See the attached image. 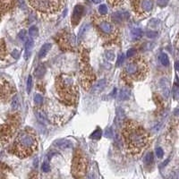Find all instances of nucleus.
I'll use <instances>...</instances> for the list:
<instances>
[{"label":"nucleus","mask_w":179,"mask_h":179,"mask_svg":"<svg viewBox=\"0 0 179 179\" xmlns=\"http://www.w3.org/2000/svg\"><path fill=\"white\" fill-rule=\"evenodd\" d=\"M122 134L126 150L133 156L141 154L150 144V135L135 121H126L123 125Z\"/></svg>","instance_id":"obj_1"},{"label":"nucleus","mask_w":179,"mask_h":179,"mask_svg":"<svg viewBox=\"0 0 179 179\" xmlns=\"http://www.w3.org/2000/svg\"><path fill=\"white\" fill-rule=\"evenodd\" d=\"M38 148V140L35 132L32 128H26L21 131L13 144L12 153L20 159L32 156Z\"/></svg>","instance_id":"obj_2"},{"label":"nucleus","mask_w":179,"mask_h":179,"mask_svg":"<svg viewBox=\"0 0 179 179\" xmlns=\"http://www.w3.org/2000/svg\"><path fill=\"white\" fill-rule=\"evenodd\" d=\"M56 90L61 101L68 106L74 105L78 99V86L75 79L67 74H62L56 80Z\"/></svg>","instance_id":"obj_3"},{"label":"nucleus","mask_w":179,"mask_h":179,"mask_svg":"<svg viewBox=\"0 0 179 179\" xmlns=\"http://www.w3.org/2000/svg\"><path fill=\"white\" fill-rule=\"evenodd\" d=\"M100 37L107 45H115L120 42V32L119 29L115 25L113 21H110L106 15H94L92 16Z\"/></svg>","instance_id":"obj_4"},{"label":"nucleus","mask_w":179,"mask_h":179,"mask_svg":"<svg viewBox=\"0 0 179 179\" xmlns=\"http://www.w3.org/2000/svg\"><path fill=\"white\" fill-rule=\"evenodd\" d=\"M149 73V65L145 58L141 56H135L130 59L126 65L122 77L126 83H132L133 82H138L144 80Z\"/></svg>","instance_id":"obj_5"},{"label":"nucleus","mask_w":179,"mask_h":179,"mask_svg":"<svg viewBox=\"0 0 179 179\" xmlns=\"http://www.w3.org/2000/svg\"><path fill=\"white\" fill-rule=\"evenodd\" d=\"M81 82L82 85L85 90H91L92 86L95 81V75L92 70V67L89 63L88 52L86 49H82L81 52Z\"/></svg>","instance_id":"obj_6"},{"label":"nucleus","mask_w":179,"mask_h":179,"mask_svg":"<svg viewBox=\"0 0 179 179\" xmlns=\"http://www.w3.org/2000/svg\"><path fill=\"white\" fill-rule=\"evenodd\" d=\"M34 10L44 14H53L62 9V0H28Z\"/></svg>","instance_id":"obj_7"},{"label":"nucleus","mask_w":179,"mask_h":179,"mask_svg":"<svg viewBox=\"0 0 179 179\" xmlns=\"http://www.w3.org/2000/svg\"><path fill=\"white\" fill-rule=\"evenodd\" d=\"M21 118L17 113L13 114L8 120L2 126L1 128V143L4 146L6 143L9 142L15 134L17 128L19 127Z\"/></svg>","instance_id":"obj_8"},{"label":"nucleus","mask_w":179,"mask_h":179,"mask_svg":"<svg viewBox=\"0 0 179 179\" xmlns=\"http://www.w3.org/2000/svg\"><path fill=\"white\" fill-rule=\"evenodd\" d=\"M88 167V161L86 157L83 155V153L77 150L73 158L72 162V174L74 177H83L86 174Z\"/></svg>","instance_id":"obj_9"},{"label":"nucleus","mask_w":179,"mask_h":179,"mask_svg":"<svg viewBox=\"0 0 179 179\" xmlns=\"http://www.w3.org/2000/svg\"><path fill=\"white\" fill-rule=\"evenodd\" d=\"M132 8L134 14L140 18H146L153 9V0H131Z\"/></svg>","instance_id":"obj_10"},{"label":"nucleus","mask_w":179,"mask_h":179,"mask_svg":"<svg viewBox=\"0 0 179 179\" xmlns=\"http://www.w3.org/2000/svg\"><path fill=\"white\" fill-rule=\"evenodd\" d=\"M15 92L14 87L7 81L2 80L1 81V100L5 101L6 100H8Z\"/></svg>","instance_id":"obj_11"},{"label":"nucleus","mask_w":179,"mask_h":179,"mask_svg":"<svg viewBox=\"0 0 179 179\" xmlns=\"http://www.w3.org/2000/svg\"><path fill=\"white\" fill-rule=\"evenodd\" d=\"M59 44L60 47L64 50H71L74 44V39L73 37V34L69 33H64L60 38H59Z\"/></svg>","instance_id":"obj_12"},{"label":"nucleus","mask_w":179,"mask_h":179,"mask_svg":"<svg viewBox=\"0 0 179 179\" xmlns=\"http://www.w3.org/2000/svg\"><path fill=\"white\" fill-rule=\"evenodd\" d=\"M82 14H83V6H81V5H77L74 9L73 15H72V18H71L72 24L74 26H76L79 23V21L81 20V17H82Z\"/></svg>","instance_id":"obj_13"},{"label":"nucleus","mask_w":179,"mask_h":179,"mask_svg":"<svg viewBox=\"0 0 179 179\" xmlns=\"http://www.w3.org/2000/svg\"><path fill=\"white\" fill-rule=\"evenodd\" d=\"M108 82L106 79H101L98 82H96L95 83H93V85L91 88V92L92 94H98L100 92H101L103 90L106 88Z\"/></svg>","instance_id":"obj_14"},{"label":"nucleus","mask_w":179,"mask_h":179,"mask_svg":"<svg viewBox=\"0 0 179 179\" xmlns=\"http://www.w3.org/2000/svg\"><path fill=\"white\" fill-rule=\"evenodd\" d=\"M14 6V0H1V13L5 15L10 10L13 9Z\"/></svg>","instance_id":"obj_15"},{"label":"nucleus","mask_w":179,"mask_h":179,"mask_svg":"<svg viewBox=\"0 0 179 179\" xmlns=\"http://www.w3.org/2000/svg\"><path fill=\"white\" fill-rule=\"evenodd\" d=\"M128 18H129V14L127 12H123V11L115 12L112 15V19H113L114 22H121L127 20Z\"/></svg>","instance_id":"obj_16"},{"label":"nucleus","mask_w":179,"mask_h":179,"mask_svg":"<svg viewBox=\"0 0 179 179\" xmlns=\"http://www.w3.org/2000/svg\"><path fill=\"white\" fill-rule=\"evenodd\" d=\"M160 87L162 90V93L164 95V97L166 99H168L170 96V86H169V82L166 78H163L160 81Z\"/></svg>","instance_id":"obj_17"},{"label":"nucleus","mask_w":179,"mask_h":179,"mask_svg":"<svg viewBox=\"0 0 179 179\" xmlns=\"http://www.w3.org/2000/svg\"><path fill=\"white\" fill-rule=\"evenodd\" d=\"M125 120V112L121 108H117L116 109V115L115 118V123L116 126H121Z\"/></svg>","instance_id":"obj_18"},{"label":"nucleus","mask_w":179,"mask_h":179,"mask_svg":"<svg viewBox=\"0 0 179 179\" xmlns=\"http://www.w3.org/2000/svg\"><path fill=\"white\" fill-rule=\"evenodd\" d=\"M51 47H52L51 43H46V44H44V45L40 48V49L39 57H40V58L45 57V56L48 55V53L49 52V50L51 49Z\"/></svg>","instance_id":"obj_19"},{"label":"nucleus","mask_w":179,"mask_h":179,"mask_svg":"<svg viewBox=\"0 0 179 179\" xmlns=\"http://www.w3.org/2000/svg\"><path fill=\"white\" fill-rule=\"evenodd\" d=\"M45 73H46V67H45L42 64H40V65L35 69L34 75H35L37 78L40 79V78H42V77L44 76Z\"/></svg>","instance_id":"obj_20"},{"label":"nucleus","mask_w":179,"mask_h":179,"mask_svg":"<svg viewBox=\"0 0 179 179\" xmlns=\"http://www.w3.org/2000/svg\"><path fill=\"white\" fill-rule=\"evenodd\" d=\"M36 116H37L38 120L40 123H45L47 121V115H46V113L44 112L43 109L38 108L37 111H36Z\"/></svg>","instance_id":"obj_21"},{"label":"nucleus","mask_w":179,"mask_h":179,"mask_svg":"<svg viewBox=\"0 0 179 179\" xmlns=\"http://www.w3.org/2000/svg\"><path fill=\"white\" fill-rule=\"evenodd\" d=\"M33 47V40L32 39H27L26 40V42H25V58L27 59L28 58V54L29 52L32 50Z\"/></svg>","instance_id":"obj_22"},{"label":"nucleus","mask_w":179,"mask_h":179,"mask_svg":"<svg viewBox=\"0 0 179 179\" xmlns=\"http://www.w3.org/2000/svg\"><path fill=\"white\" fill-rule=\"evenodd\" d=\"M131 96L130 91L127 89H123L121 90L120 93H119V100H127Z\"/></svg>","instance_id":"obj_23"},{"label":"nucleus","mask_w":179,"mask_h":179,"mask_svg":"<svg viewBox=\"0 0 179 179\" xmlns=\"http://www.w3.org/2000/svg\"><path fill=\"white\" fill-rule=\"evenodd\" d=\"M153 160H154V158H153V153L152 152H148L143 158V162L146 165H152L153 163Z\"/></svg>","instance_id":"obj_24"},{"label":"nucleus","mask_w":179,"mask_h":179,"mask_svg":"<svg viewBox=\"0 0 179 179\" xmlns=\"http://www.w3.org/2000/svg\"><path fill=\"white\" fill-rule=\"evenodd\" d=\"M131 34L134 39H140L142 36V31L140 28H134L131 31Z\"/></svg>","instance_id":"obj_25"},{"label":"nucleus","mask_w":179,"mask_h":179,"mask_svg":"<svg viewBox=\"0 0 179 179\" xmlns=\"http://www.w3.org/2000/svg\"><path fill=\"white\" fill-rule=\"evenodd\" d=\"M160 63L164 66H167L169 65V59H168V56L166 53H162L160 56Z\"/></svg>","instance_id":"obj_26"},{"label":"nucleus","mask_w":179,"mask_h":179,"mask_svg":"<svg viewBox=\"0 0 179 179\" xmlns=\"http://www.w3.org/2000/svg\"><path fill=\"white\" fill-rule=\"evenodd\" d=\"M173 97L175 100H179V85L176 83L173 86Z\"/></svg>","instance_id":"obj_27"},{"label":"nucleus","mask_w":179,"mask_h":179,"mask_svg":"<svg viewBox=\"0 0 179 179\" xmlns=\"http://www.w3.org/2000/svg\"><path fill=\"white\" fill-rule=\"evenodd\" d=\"M101 134H102V131H101L100 128H98L97 130H95V131L91 134V139H93V140H99V139H100Z\"/></svg>","instance_id":"obj_28"},{"label":"nucleus","mask_w":179,"mask_h":179,"mask_svg":"<svg viewBox=\"0 0 179 179\" xmlns=\"http://www.w3.org/2000/svg\"><path fill=\"white\" fill-rule=\"evenodd\" d=\"M29 35L31 37H37L39 35V31L36 26H32L29 29Z\"/></svg>","instance_id":"obj_29"},{"label":"nucleus","mask_w":179,"mask_h":179,"mask_svg":"<svg viewBox=\"0 0 179 179\" xmlns=\"http://www.w3.org/2000/svg\"><path fill=\"white\" fill-rule=\"evenodd\" d=\"M43 101H44V99H43V97L40 94L37 93V94L34 95V102H35V104L41 105L43 103Z\"/></svg>","instance_id":"obj_30"},{"label":"nucleus","mask_w":179,"mask_h":179,"mask_svg":"<svg viewBox=\"0 0 179 179\" xmlns=\"http://www.w3.org/2000/svg\"><path fill=\"white\" fill-rule=\"evenodd\" d=\"M11 106H12V108L14 110L18 108V107H19V99H18V97L16 95L14 97V99H13V100L11 102Z\"/></svg>","instance_id":"obj_31"},{"label":"nucleus","mask_w":179,"mask_h":179,"mask_svg":"<svg viewBox=\"0 0 179 179\" xmlns=\"http://www.w3.org/2000/svg\"><path fill=\"white\" fill-rule=\"evenodd\" d=\"M7 55V51H6V44L4 42V40H2V44H1V57L2 60L6 58V56Z\"/></svg>","instance_id":"obj_32"},{"label":"nucleus","mask_w":179,"mask_h":179,"mask_svg":"<svg viewBox=\"0 0 179 179\" xmlns=\"http://www.w3.org/2000/svg\"><path fill=\"white\" fill-rule=\"evenodd\" d=\"M99 13L100 14L106 15L108 14V6L106 5H100L99 6Z\"/></svg>","instance_id":"obj_33"},{"label":"nucleus","mask_w":179,"mask_h":179,"mask_svg":"<svg viewBox=\"0 0 179 179\" xmlns=\"http://www.w3.org/2000/svg\"><path fill=\"white\" fill-rule=\"evenodd\" d=\"M109 4L112 6H121L124 2V0H108Z\"/></svg>","instance_id":"obj_34"},{"label":"nucleus","mask_w":179,"mask_h":179,"mask_svg":"<svg viewBox=\"0 0 179 179\" xmlns=\"http://www.w3.org/2000/svg\"><path fill=\"white\" fill-rule=\"evenodd\" d=\"M124 61H125V56H124V54H119L118 57H117V61H116V66H121L123 65Z\"/></svg>","instance_id":"obj_35"},{"label":"nucleus","mask_w":179,"mask_h":179,"mask_svg":"<svg viewBox=\"0 0 179 179\" xmlns=\"http://www.w3.org/2000/svg\"><path fill=\"white\" fill-rule=\"evenodd\" d=\"M105 56H106V58L108 59V60H109V61H113L114 59H115V54H114L113 51H110V50L106 51Z\"/></svg>","instance_id":"obj_36"},{"label":"nucleus","mask_w":179,"mask_h":179,"mask_svg":"<svg viewBox=\"0 0 179 179\" xmlns=\"http://www.w3.org/2000/svg\"><path fill=\"white\" fill-rule=\"evenodd\" d=\"M32 87V76H29L28 81H27V92L28 93L31 92Z\"/></svg>","instance_id":"obj_37"},{"label":"nucleus","mask_w":179,"mask_h":179,"mask_svg":"<svg viewBox=\"0 0 179 179\" xmlns=\"http://www.w3.org/2000/svg\"><path fill=\"white\" fill-rule=\"evenodd\" d=\"M62 143H58V146L62 148V149H66L67 147H70L71 146V142L69 141H66V140H62L61 141Z\"/></svg>","instance_id":"obj_38"},{"label":"nucleus","mask_w":179,"mask_h":179,"mask_svg":"<svg viewBox=\"0 0 179 179\" xmlns=\"http://www.w3.org/2000/svg\"><path fill=\"white\" fill-rule=\"evenodd\" d=\"M113 135H114V133L111 128H107L106 131L104 132V136L107 138H112Z\"/></svg>","instance_id":"obj_39"},{"label":"nucleus","mask_w":179,"mask_h":179,"mask_svg":"<svg viewBox=\"0 0 179 179\" xmlns=\"http://www.w3.org/2000/svg\"><path fill=\"white\" fill-rule=\"evenodd\" d=\"M156 155H157V157L159 158V159H162L163 158V156H164V152H163V150L161 148H157L156 149Z\"/></svg>","instance_id":"obj_40"},{"label":"nucleus","mask_w":179,"mask_h":179,"mask_svg":"<svg viewBox=\"0 0 179 179\" xmlns=\"http://www.w3.org/2000/svg\"><path fill=\"white\" fill-rule=\"evenodd\" d=\"M126 56H127V57H129V58H132V57L135 56H136V50L134 49V48L129 49V50L127 51V53H126Z\"/></svg>","instance_id":"obj_41"},{"label":"nucleus","mask_w":179,"mask_h":179,"mask_svg":"<svg viewBox=\"0 0 179 179\" xmlns=\"http://www.w3.org/2000/svg\"><path fill=\"white\" fill-rule=\"evenodd\" d=\"M41 170L44 172V173H48L50 171V167L48 163H43L42 166H41Z\"/></svg>","instance_id":"obj_42"},{"label":"nucleus","mask_w":179,"mask_h":179,"mask_svg":"<svg viewBox=\"0 0 179 179\" xmlns=\"http://www.w3.org/2000/svg\"><path fill=\"white\" fill-rule=\"evenodd\" d=\"M168 1L169 0H158L157 3H158V6H160V7H165L167 4H168Z\"/></svg>","instance_id":"obj_43"},{"label":"nucleus","mask_w":179,"mask_h":179,"mask_svg":"<svg viewBox=\"0 0 179 179\" xmlns=\"http://www.w3.org/2000/svg\"><path fill=\"white\" fill-rule=\"evenodd\" d=\"M146 35L149 38H155L156 36H158V32H153V31H150V32H146Z\"/></svg>","instance_id":"obj_44"},{"label":"nucleus","mask_w":179,"mask_h":179,"mask_svg":"<svg viewBox=\"0 0 179 179\" xmlns=\"http://www.w3.org/2000/svg\"><path fill=\"white\" fill-rule=\"evenodd\" d=\"M25 33H26V32H25V31H22V32L19 33V38H20L21 40H23L25 39Z\"/></svg>","instance_id":"obj_45"},{"label":"nucleus","mask_w":179,"mask_h":179,"mask_svg":"<svg viewBox=\"0 0 179 179\" xmlns=\"http://www.w3.org/2000/svg\"><path fill=\"white\" fill-rule=\"evenodd\" d=\"M170 177H172V178H179V172H173L170 175Z\"/></svg>","instance_id":"obj_46"},{"label":"nucleus","mask_w":179,"mask_h":179,"mask_svg":"<svg viewBox=\"0 0 179 179\" xmlns=\"http://www.w3.org/2000/svg\"><path fill=\"white\" fill-rule=\"evenodd\" d=\"M12 55H13V56H14L15 58H18V57H19V52H18V50H17V49H14V51L12 53Z\"/></svg>","instance_id":"obj_47"},{"label":"nucleus","mask_w":179,"mask_h":179,"mask_svg":"<svg viewBox=\"0 0 179 179\" xmlns=\"http://www.w3.org/2000/svg\"><path fill=\"white\" fill-rule=\"evenodd\" d=\"M175 69H176L177 71H179V61H177V62L175 63Z\"/></svg>","instance_id":"obj_48"},{"label":"nucleus","mask_w":179,"mask_h":179,"mask_svg":"<svg viewBox=\"0 0 179 179\" xmlns=\"http://www.w3.org/2000/svg\"><path fill=\"white\" fill-rule=\"evenodd\" d=\"M174 114H175V115H179V108H178V109H175V110L174 111Z\"/></svg>","instance_id":"obj_49"},{"label":"nucleus","mask_w":179,"mask_h":179,"mask_svg":"<svg viewBox=\"0 0 179 179\" xmlns=\"http://www.w3.org/2000/svg\"><path fill=\"white\" fill-rule=\"evenodd\" d=\"M102 1V0H92V2H94V3H100Z\"/></svg>","instance_id":"obj_50"}]
</instances>
